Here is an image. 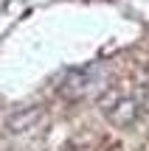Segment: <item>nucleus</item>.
<instances>
[{"instance_id":"obj_1","label":"nucleus","mask_w":149,"mask_h":151,"mask_svg":"<svg viewBox=\"0 0 149 151\" xmlns=\"http://www.w3.org/2000/svg\"><path fill=\"white\" fill-rule=\"evenodd\" d=\"M104 70L99 65H90L84 70H68V76L62 78V92L65 95H87L96 87H101Z\"/></svg>"}]
</instances>
